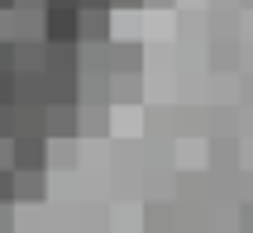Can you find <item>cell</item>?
I'll use <instances>...</instances> for the list:
<instances>
[{"mask_svg": "<svg viewBox=\"0 0 253 233\" xmlns=\"http://www.w3.org/2000/svg\"><path fill=\"white\" fill-rule=\"evenodd\" d=\"M43 171H14V205H39L43 200Z\"/></svg>", "mask_w": 253, "mask_h": 233, "instance_id": "cell-8", "label": "cell"}, {"mask_svg": "<svg viewBox=\"0 0 253 233\" xmlns=\"http://www.w3.org/2000/svg\"><path fill=\"white\" fill-rule=\"evenodd\" d=\"M0 205H14V171L0 166Z\"/></svg>", "mask_w": 253, "mask_h": 233, "instance_id": "cell-10", "label": "cell"}, {"mask_svg": "<svg viewBox=\"0 0 253 233\" xmlns=\"http://www.w3.org/2000/svg\"><path fill=\"white\" fill-rule=\"evenodd\" d=\"M0 71H14V43L0 38Z\"/></svg>", "mask_w": 253, "mask_h": 233, "instance_id": "cell-13", "label": "cell"}, {"mask_svg": "<svg viewBox=\"0 0 253 233\" xmlns=\"http://www.w3.org/2000/svg\"><path fill=\"white\" fill-rule=\"evenodd\" d=\"M14 10H43V0H14Z\"/></svg>", "mask_w": 253, "mask_h": 233, "instance_id": "cell-21", "label": "cell"}, {"mask_svg": "<svg viewBox=\"0 0 253 233\" xmlns=\"http://www.w3.org/2000/svg\"><path fill=\"white\" fill-rule=\"evenodd\" d=\"M0 138H14V105H0Z\"/></svg>", "mask_w": 253, "mask_h": 233, "instance_id": "cell-12", "label": "cell"}, {"mask_svg": "<svg viewBox=\"0 0 253 233\" xmlns=\"http://www.w3.org/2000/svg\"><path fill=\"white\" fill-rule=\"evenodd\" d=\"M0 105H14V71H0Z\"/></svg>", "mask_w": 253, "mask_h": 233, "instance_id": "cell-11", "label": "cell"}, {"mask_svg": "<svg viewBox=\"0 0 253 233\" xmlns=\"http://www.w3.org/2000/svg\"><path fill=\"white\" fill-rule=\"evenodd\" d=\"M143 0H110V10H139Z\"/></svg>", "mask_w": 253, "mask_h": 233, "instance_id": "cell-19", "label": "cell"}, {"mask_svg": "<svg viewBox=\"0 0 253 233\" xmlns=\"http://www.w3.org/2000/svg\"><path fill=\"white\" fill-rule=\"evenodd\" d=\"M82 10H110V0H82Z\"/></svg>", "mask_w": 253, "mask_h": 233, "instance_id": "cell-20", "label": "cell"}, {"mask_svg": "<svg viewBox=\"0 0 253 233\" xmlns=\"http://www.w3.org/2000/svg\"><path fill=\"white\" fill-rule=\"evenodd\" d=\"M10 166L14 171H43L48 166V138L43 133H14L10 138Z\"/></svg>", "mask_w": 253, "mask_h": 233, "instance_id": "cell-1", "label": "cell"}, {"mask_svg": "<svg viewBox=\"0 0 253 233\" xmlns=\"http://www.w3.org/2000/svg\"><path fill=\"white\" fill-rule=\"evenodd\" d=\"M105 57H110V71H139L143 48H139V43H120V38H110V43H105Z\"/></svg>", "mask_w": 253, "mask_h": 233, "instance_id": "cell-7", "label": "cell"}, {"mask_svg": "<svg viewBox=\"0 0 253 233\" xmlns=\"http://www.w3.org/2000/svg\"><path fill=\"white\" fill-rule=\"evenodd\" d=\"M14 105H48V76L43 71H14Z\"/></svg>", "mask_w": 253, "mask_h": 233, "instance_id": "cell-6", "label": "cell"}, {"mask_svg": "<svg viewBox=\"0 0 253 233\" xmlns=\"http://www.w3.org/2000/svg\"><path fill=\"white\" fill-rule=\"evenodd\" d=\"M43 138H82L77 129V105H43Z\"/></svg>", "mask_w": 253, "mask_h": 233, "instance_id": "cell-3", "label": "cell"}, {"mask_svg": "<svg viewBox=\"0 0 253 233\" xmlns=\"http://www.w3.org/2000/svg\"><path fill=\"white\" fill-rule=\"evenodd\" d=\"M43 71H82V43H43Z\"/></svg>", "mask_w": 253, "mask_h": 233, "instance_id": "cell-4", "label": "cell"}, {"mask_svg": "<svg viewBox=\"0 0 253 233\" xmlns=\"http://www.w3.org/2000/svg\"><path fill=\"white\" fill-rule=\"evenodd\" d=\"M143 5H172V0H143Z\"/></svg>", "mask_w": 253, "mask_h": 233, "instance_id": "cell-23", "label": "cell"}, {"mask_svg": "<svg viewBox=\"0 0 253 233\" xmlns=\"http://www.w3.org/2000/svg\"><path fill=\"white\" fill-rule=\"evenodd\" d=\"M148 224H153L158 233H168L163 224H172V214H168V209H158V205H153V209H148Z\"/></svg>", "mask_w": 253, "mask_h": 233, "instance_id": "cell-14", "label": "cell"}, {"mask_svg": "<svg viewBox=\"0 0 253 233\" xmlns=\"http://www.w3.org/2000/svg\"><path fill=\"white\" fill-rule=\"evenodd\" d=\"M0 166H10V138H0ZM14 171V166H10Z\"/></svg>", "mask_w": 253, "mask_h": 233, "instance_id": "cell-18", "label": "cell"}, {"mask_svg": "<svg viewBox=\"0 0 253 233\" xmlns=\"http://www.w3.org/2000/svg\"><path fill=\"white\" fill-rule=\"evenodd\" d=\"M43 5H57V10H82V0H43Z\"/></svg>", "mask_w": 253, "mask_h": 233, "instance_id": "cell-17", "label": "cell"}, {"mask_svg": "<svg viewBox=\"0 0 253 233\" xmlns=\"http://www.w3.org/2000/svg\"><path fill=\"white\" fill-rule=\"evenodd\" d=\"M77 43H110V10H77Z\"/></svg>", "mask_w": 253, "mask_h": 233, "instance_id": "cell-5", "label": "cell"}, {"mask_svg": "<svg viewBox=\"0 0 253 233\" xmlns=\"http://www.w3.org/2000/svg\"><path fill=\"white\" fill-rule=\"evenodd\" d=\"M5 10H14V0H0V14H5Z\"/></svg>", "mask_w": 253, "mask_h": 233, "instance_id": "cell-22", "label": "cell"}, {"mask_svg": "<svg viewBox=\"0 0 253 233\" xmlns=\"http://www.w3.org/2000/svg\"><path fill=\"white\" fill-rule=\"evenodd\" d=\"M239 233H253V200L239 205Z\"/></svg>", "mask_w": 253, "mask_h": 233, "instance_id": "cell-15", "label": "cell"}, {"mask_svg": "<svg viewBox=\"0 0 253 233\" xmlns=\"http://www.w3.org/2000/svg\"><path fill=\"white\" fill-rule=\"evenodd\" d=\"M14 71H43V38H14Z\"/></svg>", "mask_w": 253, "mask_h": 233, "instance_id": "cell-9", "label": "cell"}, {"mask_svg": "<svg viewBox=\"0 0 253 233\" xmlns=\"http://www.w3.org/2000/svg\"><path fill=\"white\" fill-rule=\"evenodd\" d=\"M43 43H77V10L43 5Z\"/></svg>", "mask_w": 253, "mask_h": 233, "instance_id": "cell-2", "label": "cell"}, {"mask_svg": "<svg viewBox=\"0 0 253 233\" xmlns=\"http://www.w3.org/2000/svg\"><path fill=\"white\" fill-rule=\"evenodd\" d=\"M14 229V205H0V233Z\"/></svg>", "mask_w": 253, "mask_h": 233, "instance_id": "cell-16", "label": "cell"}, {"mask_svg": "<svg viewBox=\"0 0 253 233\" xmlns=\"http://www.w3.org/2000/svg\"><path fill=\"white\" fill-rule=\"evenodd\" d=\"M244 5H253V0H244Z\"/></svg>", "mask_w": 253, "mask_h": 233, "instance_id": "cell-24", "label": "cell"}]
</instances>
